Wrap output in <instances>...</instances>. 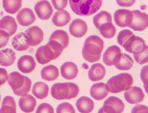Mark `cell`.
Here are the masks:
<instances>
[{
  "label": "cell",
  "mask_w": 148,
  "mask_h": 113,
  "mask_svg": "<svg viewBox=\"0 0 148 113\" xmlns=\"http://www.w3.org/2000/svg\"><path fill=\"white\" fill-rule=\"evenodd\" d=\"M63 50V46L54 40L49 41L47 45L43 46V54L49 62L58 58L62 54Z\"/></svg>",
  "instance_id": "5"
},
{
  "label": "cell",
  "mask_w": 148,
  "mask_h": 113,
  "mask_svg": "<svg viewBox=\"0 0 148 113\" xmlns=\"http://www.w3.org/2000/svg\"><path fill=\"white\" fill-rule=\"evenodd\" d=\"M10 37L8 33L0 29V48L6 46L8 42Z\"/></svg>",
  "instance_id": "40"
},
{
  "label": "cell",
  "mask_w": 148,
  "mask_h": 113,
  "mask_svg": "<svg viewBox=\"0 0 148 113\" xmlns=\"http://www.w3.org/2000/svg\"><path fill=\"white\" fill-rule=\"evenodd\" d=\"M70 14L64 10H58L56 12L52 18L53 23L57 27L66 26L71 20Z\"/></svg>",
  "instance_id": "23"
},
{
  "label": "cell",
  "mask_w": 148,
  "mask_h": 113,
  "mask_svg": "<svg viewBox=\"0 0 148 113\" xmlns=\"http://www.w3.org/2000/svg\"><path fill=\"white\" fill-rule=\"evenodd\" d=\"M93 21L96 27L99 29L100 27L103 24L107 22H112V17L108 12L101 11L94 16Z\"/></svg>",
  "instance_id": "32"
},
{
  "label": "cell",
  "mask_w": 148,
  "mask_h": 113,
  "mask_svg": "<svg viewBox=\"0 0 148 113\" xmlns=\"http://www.w3.org/2000/svg\"><path fill=\"white\" fill-rule=\"evenodd\" d=\"M133 19L132 23L129 27L135 31H141L145 30L148 27V15L143 13L139 10L132 11Z\"/></svg>",
  "instance_id": "6"
},
{
  "label": "cell",
  "mask_w": 148,
  "mask_h": 113,
  "mask_svg": "<svg viewBox=\"0 0 148 113\" xmlns=\"http://www.w3.org/2000/svg\"><path fill=\"white\" fill-rule=\"evenodd\" d=\"M12 47L16 51L27 50L30 46L27 42V36L25 33H21L16 35L12 40Z\"/></svg>",
  "instance_id": "26"
},
{
  "label": "cell",
  "mask_w": 148,
  "mask_h": 113,
  "mask_svg": "<svg viewBox=\"0 0 148 113\" xmlns=\"http://www.w3.org/2000/svg\"><path fill=\"white\" fill-rule=\"evenodd\" d=\"M19 105L21 110L24 112H32L36 105V100L32 95L27 94L20 98Z\"/></svg>",
  "instance_id": "17"
},
{
  "label": "cell",
  "mask_w": 148,
  "mask_h": 113,
  "mask_svg": "<svg viewBox=\"0 0 148 113\" xmlns=\"http://www.w3.org/2000/svg\"><path fill=\"white\" fill-rule=\"evenodd\" d=\"M136 0H116L118 5L123 7H130L134 5Z\"/></svg>",
  "instance_id": "43"
},
{
  "label": "cell",
  "mask_w": 148,
  "mask_h": 113,
  "mask_svg": "<svg viewBox=\"0 0 148 113\" xmlns=\"http://www.w3.org/2000/svg\"><path fill=\"white\" fill-rule=\"evenodd\" d=\"M76 106L80 113H90L94 109V103L90 98L82 96L77 101Z\"/></svg>",
  "instance_id": "22"
},
{
  "label": "cell",
  "mask_w": 148,
  "mask_h": 113,
  "mask_svg": "<svg viewBox=\"0 0 148 113\" xmlns=\"http://www.w3.org/2000/svg\"><path fill=\"white\" fill-rule=\"evenodd\" d=\"M69 2L71 9L76 14L89 16L100 9L102 0H69Z\"/></svg>",
  "instance_id": "1"
},
{
  "label": "cell",
  "mask_w": 148,
  "mask_h": 113,
  "mask_svg": "<svg viewBox=\"0 0 148 113\" xmlns=\"http://www.w3.org/2000/svg\"><path fill=\"white\" fill-rule=\"evenodd\" d=\"M87 30L88 27L86 22L81 19L74 20L69 26V33L76 38H80L84 36Z\"/></svg>",
  "instance_id": "14"
},
{
  "label": "cell",
  "mask_w": 148,
  "mask_h": 113,
  "mask_svg": "<svg viewBox=\"0 0 148 113\" xmlns=\"http://www.w3.org/2000/svg\"><path fill=\"white\" fill-rule=\"evenodd\" d=\"M70 93L69 82L55 83L51 88V95L58 100H69Z\"/></svg>",
  "instance_id": "8"
},
{
  "label": "cell",
  "mask_w": 148,
  "mask_h": 113,
  "mask_svg": "<svg viewBox=\"0 0 148 113\" xmlns=\"http://www.w3.org/2000/svg\"><path fill=\"white\" fill-rule=\"evenodd\" d=\"M35 56L39 63L41 64H45L49 62L44 56L43 53V46L40 47L37 49L36 53Z\"/></svg>",
  "instance_id": "39"
},
{
  "label": "cell",
  "mask_w": 148,
  "mask_h": 113,
  "mask_svg": "<svg viewBox=\"0 0 148 113\" xmlns=\"http://www.w3.org/2000/svg\"><path fill=\"white\" fill-rule=\"evenodd\" d=\"M27 44L31 46H38L43 40V33L37 26L30 27L25 33Z\"/></svg>",
  "instance_id": "10"
},
{
  "label": "cell",
  "mask_w": 148,
  "mask_h": 113,
  "mask_svg": "<svg viewBox=\"0 0 148 113\" xmlns=\"http://www.w3.org/2000/svg\"><path fill=\"white\" fill-rule=\"evenodd\" d=\"M34 10L38 17L43 20H49L53 12L51 4L47 0L38 2L35 6Z\"/></svg>",
  "instance_id": "11"
},
{
  "label": "cell",
  "mask_w": 148,
  "mask_h": 113,
  "mask_svg": "<svg viewBox=\"0 0 148 113\" xmlns=\"http://www.w3.org/2000/svg\"><path fill=\"white\" fill-rule=\"evenodd\" d=\"M51 1L54 8L58 10H64L68 4V0H51Z\"/></svg>",
  "instance_id": "41"
},
{
  "label": "cell",
  "mask_w": 148,
  "mask_h": 113,
  "mask_svg": "<svg viewBox=\"0 0 148 113\" xmlns=\"http://www.w3.org/2000/svg\"><path fill=\"white\" fill-rule=\"evenodd\" d=\"M17 29V24L14 17L6 16L0 20V29L8 33L10 36L15 33Z\"/></svg>",
  "instance_id": "18"
},
{
  "label": "cell",
  "mask_w": 148,
  "mask_h": 113,
  "mask_svg": "<svg viewBox=\"0 0 148 113\" xmlns=\"http://www.w3.org/2000/svg\"><path fill=\"white\" fill-rule=\"evenodd\" d=\"M16 20L21 26L27 27L34 22L36 17L32 10L25 8L18 12L16 15Z\"/></svg>",
  "instance_id": "15"
},
{
  "label": "cell",
  "mask_w": 148,
  "mask_h": 113,
  "mask_svg": "<svg viewBox=\"0 0 148 113\" xmlns=\"http://www.w3.org/2000/svg\"><path fill=\"white\" fill-rule=\"evenodd\" d=\"M59 75V69L54 65H49L46 66L41 71L42 78L47 81L55 80L58 78Z\"/></svg>",
  "instance_id": "25"
},
{
  "label": "cell",
  "mask_w": 148,
  "mask_h": 113,
  "mask_svg": "<svg viewBox=\"0 0 148 113\" xmlns=\"http://www.w3.org/2000/svg\"><path fill=\"white\" fill-rule=\"evenodd\" d=\"M134 61L132 57L127 54H121L118 62L115 67L119 70H128L131 69L134 65Z\"/></svg>",
  "instance_id": "28"
},
{
  "label": "cell",
  "mask_w": 148,
  "mask_h": 113,
  "mask_svg": "<svg viewBox=\"0 0 148 113\" xmlns=\"http://www.w3.org/2000/svg\"><path fill=\"white\" fill-rule=\"evenodd\" d=\"M104 104L111 107L116 113H121L125 108L124 103L121 100L115 96H110L104 102Z\"/></svg>",
  "instance_id": "33"
},
{
  "label": "cell",
  "mask_w": 148,
  "mask_h": 113,
  "mask_svg": "<svg viewBox=\"0 0 148 113\" xmlns=\"http://www.w3.org/2000/svg\"><path fill=\"white\" fill-rule=\"evenodd\" d=\"M0 113H16V102L13 97L7 96L3 99Z\"/></svg>",
  "instance_id": "30"
},
{
  "label": "cell",
  "mask_w": 148,
  "mask_h": 113,
  "mask_svg": "<svg viewBox=\"0 0 148 113\" xmlns=\"http://www.w3.org/2000/svg\"><path fill=\"white\" fill-rule=\"evenodd\" d=\"M15 53L10 48L0 51V65L7 67L12 65L15 61Z\"/></svg>",
  "instance_id": "24"
},
{
  "label": "cell",
  "mask_w": 148,
  "mask_h": 113,
  "mask_svg": "<svg viewBox=\"0 0 148 113\" xmlns=\"http://www.w3.org/2000/svg\"><path fill=\"white\" fill-rule=\"evenodd\" d=\"M133 83V77L130 74L122 73L110 78L105 87L108 92L117 93L129 89Z\"/></svg>",
  "instance_id": "3"
},
{
  "label": "cell",
  "mask_w": 148,
  "mask_h": 113,
  "mask_svg": "<svg viewBox=\"0 0 148 113\" xmlns=\"http://www.w3.org/2000/svg\"><path fill=\"white\" fill-rule=\"evenodd\" d=\"M145 45V41L142 38L134 35L124 43L123 47L128 52L134 54L142 52Z\"/></svg>",
  "instance_id": "7"
},
{
  "label": "cell",
  "mask_w": 148,
  "mask_h": 113,
  "mask_svg": "<svg viewBox=\"0 0 148 113\" xmlns=\"http://www.w3.org/2000/svg\"><path fill=\"white\" fill-rule=\"evenodd\" d=\"M114 19L116 24L118 27H129L133 21V13L129 10H118L114 14Z\"/></svg>",
  "instance_id": "9"
},
{
  "label": "cell",
  "mask_w": 148,
  "mask_h": 113,
  "mask_svg": "<svg viewBox=\"0 0 148 113\" xmlns=\"http://www.w3.org/2000/svg\"><path fill=\"white\" fill-rule=\"evenodd\" d=\"M60 71L62 76L69 80L75 78L78 72L77 66L72 62H66L63 63L61 67Z\"/></svg>",
  "instance_id": "19"
},
{
  "label": "cell",
  "mask_w": 148,
  "mask_h": 113,
  "mask_svg": "<svg viewBox=\"0 0 148 113\" xmlns=\"http://www.w3.org/2000/svg\"><path fill=\"white\" fill-rule=\"evenodd\" d=\"M36 113H54V109L51 105L43 103L38 107Z\"/></svg>",
  "instance_id": "38"
},
{
  "label": "cell",
  "mask_w": 148,
  "mask_h": 113,
  "mask_svg": "<svg viewBox=\"0 0 148 113\" xmlns=\"http://www.w3.org/2000/svg\"><path fill=\"white\" fill-rule=\"evenodd\" d=\"M103 41L96 35L88 37L84 42L82 54H85L101 58L103 48Z\"/></svg>",
  "instance_id": "4"
},
{
  "label": "cell",
  "mask_w": 148,
  "mask_h": 113,
  "mask_svg": "<svg viewBox=\"0 0 148 113\" xmlns=\"http://www.w3.org/2000/svg\"><path fill=\"white\" fill-rule=\"evenodd\" d=\"M136 61L140 64H143L148 62V46L145 45L144 49L140 52L134 54Z\"/></svg>",
  "instance_id": "35"
},
{
  "label": "cell",
  "mask_w": 148,
  "mask_h": 113,
  "mask_svg": "<svg viewBox=\"0 0 148 113\" xmlns=\"http://www.w3.org/2000/svg\"><path fill=\"white\" fill-rule=\"evenodd\" d=\"M1 95H0V101H1Z\"/></svg>",
  "instance_id": "47"
},
{
  "label": "cell",
  "mask_w": 148,
  "mask_h": 113,
  "mask_svg": "<svg viewBox=\"0 0 148 113\" xmlns=\"http://www.w3.org/2000/svg\"><path fill=\"white\" fill-rule=\"evenodd\" d=\"M56 113H75L73 107L70 103L64 102L59 105Z\"/></svg>",
  "instance_id": "37"
},
{
  "label": "cell",
  "mask_w": 148,
  "mask_h": 113,
  "mask_svg": "<svg viewBox=\"0 0 148 113\" xmlns=\"http://www.w3.org/2000/svg\"><path fill=\"white\" fill-rule=\"evenodd\" d=\"M7 81L14 94L17 96L27 94L31 88V80L17 72H13L8 75Z\"/></svg>",
  "instance_id": "2"
},
{
  "label": "cell",
  "mask_w": 148,
  "mask_h": 113,
  "mask_svg": "<svg viewBox=\"0 0 148 113\" xmlns=\"http://www.w3.org/2000/svg\"><path fill=\"white\" fill-rule=\"evenodd\" d=\"M8 73L5 69L0 68V86L5 83L8 79Z\"/></svg>",
  "instance_id": "44"
},
{
  "label": "cell",
  "mask_w": 148,
  "mask_h": 113,
  "mask_svg": "<svg viewBox=\"0 0 148 113\" xmlns=\"http://www.w3.org/2000/svg\"><path fill=\"white\" fill-rule=\"evenodd\" d=\"M100 33L104 38L110 39L115 35L116 29L112 22H107L103 24L99 29Z\"/></svg>",
  "instance_id": "34"
},
{
  "label": "cell",
  "mask_w": 148,
  "mask_h": 113,
  "mask_svg": "<svg viewBox=\"0 0 148 113\" xmlns=\"http://www.w3.org/2000/svg\"><path fill=\"white\" fill-rule=\"evenodd\" d=\"M49 87L45 82H38L34 84L32 88L33 94L39 99H43L48 95Z\"/></svg>",
  "instance_id": "27"
},
{
  "label": "cell",
  "mask_w": 148,
  "mask_h": 113,
  "mask_svg": "<svg viewBox=\"0 0 148 113\" xmlns=\"http://www.w3.org/2000/svg\"><path fill=\"white\" fill-rule=\"evenodd\" d=\"M144 86V88L146 93L148 94V86Z\"/></svg>",
  "instance_id": "46"
},
{
  "label": "cell",
  "mask_w": 148,
  "mask_h": 113,
  "mask_svg": "<svg viewBox=\"0 0 148 113\" xmlns=\"http://www.w3.org/2000/svg\"><path fill=\"white\" fill-rule=\"evenodd\" d=\"M107 113L105 112L103 110L102 108H101L100 109H99V111H98V113Z\"/></svg>",
  "instance_id": "45"
},
{
  "label": "cell",
  "mask_w": 148,
  "mask_h": 113,
  "mask_svg": "<svg viewBox=\"0 0 148 113\" xmlns=\"http://www.w3.org/2000/svg\"><path fill=\"white\" fill-rule=\"evenodd\" d=\"M54 40L60 43L63 46L64 49L68 46L69 37L66 32L62 30L54 31L51 35L49 40Z\"/></svg>",
  "instance_id": "29"
},
{
  "label": "cell",
  "mask_w": 148,
  "mask_h": 113,
  "mask_svg": "<svg viewBox=\"0 0 148 113\" xmlns=\"http://www.w3.org/2000/svg\"><path fill=\"white\" fill-rule=\"evenodd\" d=\"M105 85L106 84L103 82L96 83L92 85L90 89V94L91 97L98 101L104 99L108 93Z\"/></svg>",
  "instance_id": "21"
},
{
  "label": "cell",
  "mask_w": 148,
  "mask_h": 113,
  "mask_svg": "<svg viewBox=\"0 0 148 113\" xmlns=\"http://www.w3.org/2000/svg\"><path fill=\"white\" fill-rule=\"evenodd\" d=\"M134 35L133 32L128 29L122 30L117 36V42L119 45L123 47L124 43Z\"/></svg>",
  "instance_id": "36"
},
{
  "label": "cell",
  "mask_w": 148,
  "mask_h": 113,
  "mask_svg": "<svg viewBox=\"0 0 148 113\" xmlns=\"http://www.w3.org/2000/svg\"><path fill=\"white\" fill-rule=\"evenodd\" d=\"M3 6L7 13L15 14L21 7L22 0H3Z\"/></svg>",
  "instance_id": "31"
},
{
  "label": "cell",
  "mask_w": 148,
  "mask_h": 113,
  "mask_svg": "<svg viewBox=\"0 0 148 113\" xmlns=\"http://www.w3.org/2000/svg\"><path fill=\"white\" fill-rule=\"evenodd\" d=\"M106 74V69L103 65L100 63H95L91 66L89 70V79L93 82H97L102 80Z\"/></svg>",
  "instance_id": "20"
},
{
  "label": "cell",
  "mask_w": 148,
  "mask_h": 113,
  "mask_svg": "<svg viewBox=\"0 0 148 113\" xmlns=\"http://www.w3.org/2000/svg\"><path fill=\"white\" fill-rule=\"evenodd\" d=\"M121 53V49L118 46H111L109 47L103 54V62L107 66L115 65L118 62Z\"/></svg>",
  "instance_id": "12"
},
{
  "label": "cell",
  "mask_w": 148,
  "mask_h": 113,
  "mask_svg": "<svg viewBox=\"0 0 148 113\" xmlns=\"http://www.w3.org/2000/svg\"><path fill=\"white\" fill-rule=\"evenodd\" d=\"M124 97L126 101L130 104H137L143 100L144 94L140 88L132 86L125 91Z\"/></svg>",
  "instance_id": "13"
},
{
  "label": "cell",
  "mask_w": 148,
  "mask_h": 113,
  "mask_svg": "<svg viewBox=\"0 0 148 113\" xmlns=\"http://www.w3.org/2000/svg\"><path fill=\"white\" fill-rule=\"evenodd\" d=\"M131 113H148V107L144 105H136L132 108Z\"/></svg>",
  "instance_id": "42"
},
{
  "label": "cell",
  "mask_w": 148,
  "mask_h": 113,
  "mask_svg": "<svg viewBox=\"0 0 148 113\" xmlns=\"http://www.w3.org/2000/svg\"><path fill=\"white\" fill-rule=\"evenodd\" d=\"M18 69L24 74L30 73L34 69L36 63L33 56L25 55L20 57L17 62Z\"/></svg>",
  "instance_id": "16"
}]
</instances>
